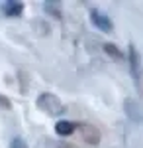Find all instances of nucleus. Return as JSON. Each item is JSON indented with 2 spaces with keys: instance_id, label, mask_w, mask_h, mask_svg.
<instances>
[{
  "instance_id": "3",
  "label": "nucleus",
  "mask_w": 143,
  "mask_h": 148,
  "mask_svg": "<svg viewBox=\"0 0 143 148\" xmlns=\"http://www.w3.org/2000/svg\"><path fill=\"white\" fill-rule=\"evenodd\" d=\"M90 20H92V24H94L98 30L106 32V34H110L112 30H114V28H112V26H114L112 20L106 16V14H102L100 10H90Z\"/></svg>"
},
{
  "instance_id": "6",
  "label": "nucleus",
  "mask_w": 143,
  "mask_h": 148,
  "mask_svg": "<svg viewBox=\"0 0 143 148\" xmlns=\"http://www.w3.org/2000/svg\"><path fill=\"white\" fill-rule=\"evenodd\" d=\"M104 51H106L108 56L116 57V59H121V51H120L116 46H112V44H106V46H104Z\"/></svg>"
},
{
  "instance_id": "5",
  "label": "nucleus",
  "mask_w": 143,
  "mask_h": 148,
  "mask_svg": "<svg viewBox=\"0 0 143 148\" xmlns=\"http://www.w3.org/2000/svg\"><path fill=\"white\" fill-rule=\"evenodd\" d=\"M73 130H75V125H73V123H69V121H57L55 132L59 136H69Z\"/></svg>"
},
{
  "instance_id": "2",
  "label": "nucleus",
  "mask_w": 143,
  "mask_h": 148,
  "mask_svg": "<svg viewBox=\"0 0 143 148\" xmlns=\"http://www.w3.org/2000/svg\"><path fill=\"white\" fill-rule=\"evenodd\" d=\"M127 57H130V71H132L135 83L139 85L141 83V75H143V65H141V56H139L137 47L133 46V44L127 49Z\"/></svg>"
},
{
  "instance_id": "7",
  "label": "nucleus",
  "mask_w": 143,
  "mask_h": 148,
  "mask_svg": "<svg viewBox=\"0 0 143 148\" xmlns=\"http://www.w3.org/2000/svg\"><path fill=\"white\" fill-rule=\"evenodd\" d=\"M43 6H45V10L49 12V14H53V16H57V18H61V12L57 10V4H55V2H45Z\"/></svg>"
},
{
  "instance_id": "8",
  "label": "nucleus",
  "mask_w": 143,
  "mask_h": 148,
  "mask_svg": "<svg viewBox=\"0 0 143 148\" xmlns=\"http://www.w3.org/2000/svg\"><path fill=\"white\" fill-rule=\"evenodd\" d=\"M10 148H28V144H26V140H24V138L16 136V138H14V140H12Z\"/></svg>"
},
{
  "instance_id": "4",
  "label": "nucleus",
  "mask_w": 143,
  "mask_h": 148,
  "mask_svg": "<svg viewBox=\"0 0 143 148\" xmlns=\"http://www.w3.org/2000/svg\"><path fill=\"white\" fill-rule=\"evenodd\" d=\"M24 10V4L22 2H14V0H8V2H4L2 4V12H4V16H10V18H16V16H20Z\"/></svg>"
},
{
  "instance_id": "1",
  "label": "nucleus",
  "mask_w": 143,
  "mask_h": 148,
  "mask_svg": "<svg viewBox=\"0 0 143 148\" xmlns=\"http://www.w3.org/2000/svg\"><path fill=\"white\" fill-rule=\"evenodd\" d=\"M37 105H39V109L45 111L47 114H51V116H59V114L65 113V105L61 103V99L53 95V93H43V95H39L37 97Z\"/></svg>"
}]
</instances>
